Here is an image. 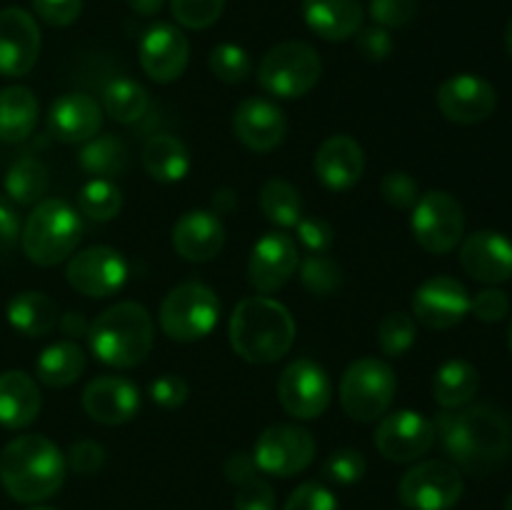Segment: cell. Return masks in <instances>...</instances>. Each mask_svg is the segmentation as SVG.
Instances as JSON below:
<instances>
[{"label":"cell","mask_w":512,"mask_h":510,"mask_svg":"<svg viewBox=\"0 0 512 510\" xmlns=\"http://www.w3.org/2000/svg\"><path fill=\"white\" fill-rule=\"evenodd\" d=\"M435 433L443 440L460 473L473 478L495 473L508 463L512 453V423L508 413L495 405H465L460 410H443L435 418Z\"/></svg>","instance_id":"6da1fadb"},{"label":"cell","mask_w":512,"mask_h":510,"mask_svg":"<svg viewBox=\"0 0 512 510\" xmlns=\"http://www.w3.org/2000/svg\"><path fill=\"white\" fill-rule=\"evenodd\" d=\"M65 473L63 450L45 435H18L0 453V483L18 503L48 500L63 488Z\"/></svg>","instance_id":"7a4b0ae2"},{"label":"cell","mask_w":512,"mask_h":510,"mask_svg":"<svg viewBox=\"0 0 512 510\" xmlns=\"http://www.w3.org/2000/svg\"><path fill=\"white\" fill-rule=\"evenodd\" d=\"M228 338L240 358L255 365H268L293 348L295 320L278 300L253 295L235 305L228 323Z\"/></svg>","instance_id":"3957f363"},{"label":"cell","mask_w":512,"mask_h":510,"mask_svg":"<svg viewBox=\"0 0 512 510\" xmlns=\"http://www.w3.org/2000/svg\"><path fill=\"white\" fill-rule=\"evenodd\" d=\"M155 343L153 318L145 305L125 300L110 305L88 328V345L100 363L128 370L143 363Z\"/></svg>","instance_id":"277c9868"},{"label":"cell","mask_w":512,"mask_h":510,"mask_svg":"<svg viewBox=\"0 0 512 510\" xmlns=\"http://www.w3.org/2000/svg\"><path fill=\"white\" fill-rule=\"evenodd\" d=\"M80 235L83 223L73 205L60 198H43L35 203L20 230V245L30 263L50 268L73 255Z\"/></svg>","instance_id":"5b68a950"},{"label":"cell","mask_w":512,"mask_h":510,"mask_svg":"<svg viewBox=\"0 0 512 510\" xmlns=\"http://www.w3.org/2000/svg\"><path fill=\"white\" fill-rule=\"evenodd\" d=\"M398 378L390 363L380 358H360L345 368L340 378V405L358 423H375L393 405Z\"/></svg>","instance_id":"8992f818"},{"label":"cell","mask_w":512,"mask_h":510,"mask_svg":"<svg viewBox=\"0 0 512 510\" xmlns=\"http://www.w3.org/2000/svg\"><path fill=\"white\" fill-rule=\"evenodd\" d=\"M323 63L313 45L303 40H285L273 45L258 65V83L275 98H303L318 85Z\"/></svg>","instance_id":"52a82bcc"},{"label":"cell","mask_w":512,"mask_h":510,"mask_svg":"<svg viewBox=\"0 0 512 510\" xmlns=\"http://www.w3.org/2000/svg\"><path fill=\"white\" fill-rule=\"evenodd\" d=\"M220 318V300L213 288L188 280L170 290L160 303V328L175 343H195L213 333Z\"/></svg>","instance_id":"ba28073f"},{"label":"cell","mask_w":512,"mask_h":510,"mask_svg":"<svg viewBox=\"0 0 512 510\" xmlns=\"http://www.w3.org/2000/svg\"><path fill=\"white\" fill-rule=\"evenodd\" d=\"M410 228L420 248L435 255L450 253L465 235V210L455 195L445 190H428L415 203Z\"/></svg>","instance_id":"9c48e42d"},{"label":"cell","mask_w":512,"mask_h":510,"mask_svg":"<svg viewBox=\"0 0 512 510\" xmlns=\"http://www.w3.org/2000/svg\"><path fill=\"white\" fill-rule=\"evenodd\" d=\"M463 473L445 460H425L400 478V503L410 510H450L463 498Z\"/></svg>","instance_id":"30bf717a"},{"label":"cell","mask_w":512,"mask_h":510,"mask_svg":"<svg viewBox=\"0 0 512 510\" xmlns=\"http://www.w3.org/2000/svg\"><path fill=\"white\" fill-rule=\"evenodd\" d=\"M315 438L303 425L278 423L265 428L255 440L253 458L260 473L275 475V478H290L298 475L313 463Z\"/></svg>","instance_id":"8fae6325"},{"label":"cell","mask_w":512,"mask_h":510,"mask_svg":"<svg viewBox=\"0 0 512 510\" xmlns=\"http://www.w3.org/2000/svg\"><path fill=\"white\" fill-rule=\"evenodd\" d=\"M278 400L293 418L315 420L333 400V383L315 360H293L278 378Z\"/></svg>","instance_id":"7c38bea8"},{"label":"cell","mask_w":512,"mask_h":510,"mask_svg":"<svg viewBox=\"0 0 512 510\" xmlns=\"http://www.w3.org/2000/svg\"><path fill=\"white\" fill-rule=\"evenodd\" d=\"M435 423L418 410L385 413L375 425L373 443L390 463H413L435 445Z\"/></svg>","instance_id":"4fadbf2b"},{"label":"cell","mask_w":512,"mask_h":510,"mask_svg":"<svg viewBox=\"0 0 512 510\" xmlns=\"http://www.w3.org/2000/svg\"><path fill=\"white\" fill-rule=\"evenodd\" d=\"M65 278L70 288H75L85 298H108L118 293L128 280V263L120 250L93 245L68 260Z\"/></svg>","instance_id":"5bb4252c"},{"label":"cell","mask_w":512,"mask_h":510,"mask_svg":"<svg viewBox=\"0 0 512 510\" xmlns=\"http://www.w3.org/2000/svg\"><path fill=\"white\" fill-rule=\"evenodd\" d=\"M438 110L455 125H478L498 108V93L485 78L475 73H458L440 83L435 95Z\"/></svg>","instance_id":"9a60e30c"},{"label":"cell","mask_w":512,"mask_h":510,"mask_svg":"<svg viewBox=\"0 0 512 510\" xmlns=\"http://www.w3.org/2000/svg\"><path fill=\"white\" fill-rule=\"evenodd\" d=\"M300 265V253L295 240L283 230L265 233L250 250L248 283L260 295H273L288 283Z\"/></svg>","instance_id":"2e32d148"},{"label":"cell","mask_w":512,"mask_h":510,"mask_svg":"<svg viewBox=\"0 0 512 510\" xmlns=\"http://www.w3.org/2000/svg\"><path fill=\"white\" fill-rule=\"evenodd\" d=\"M470 313V293L460 280L435 275L413 295V315L430 330H450Z\"/></svg>","instance_id":"e0dca14e"},{"label":"cell","mask_w":512,"mask_h":510,"mask_svg":"<svg viewBox=\"0 0 512 510\" xmlns=\"http://www.w3.org/2000/svg\"><path fill=\"white\" fill-rule=\"evenodd\" d=\"M140 68L155 83H175L185 73L190 60V43L180 28L155 23L145 30L138 48Z\"/></svg>","instance_id":"ac0fdd59"},{"label":"cell","mask_w":512,"mask_h":510,"mask_svg":"<svg viewBox=\"0 0 512 510\" xmlns=\"http://www.w3.org/2000/svg\"><path fill=\"white\" fill-rule=\"evenodd\" d=\"M40 55V28L23 8L0 10V75L23 78Z\"/></svg>","instance_id":"d6986e66"},{"label":"cell","mask_w":512,"mask_h":510,"mask_svg":"<svg viewBox=\"0 0 512 510\" xmlns=\"http://www.w3.org/2000/svg\"><path fill=\"white\" fill-rule=\"evenodd\" d=\"M235 138L253 153H270L283 145L288 135V118L268 98H248L233 113Z\"/></svg>","instance_id":"ffe728a7"},{"label":"cell","mask_w":512,"mask_h":510,"mask_svg":"<svg viewBox=\"0 0 512 510\" xmlns=\"http://www.w3.org/2000/svg\"><path fill=\"white\" fill-rule=\"evenodd\" d=\"M460 265L478 283H505L512 278V240L498 230H478L460 245Z\"/></svg>","instance_id":"44dd1931"},{"label":"cell","mask_w":512,"mask_h":510,"mask_svg":"<svg viewBox=\"0 0 512 510\" xmlns=\"http://www.w3.org/2000/svg\"><path fill=\"white\" fill-rule=\"evenodd\" d=\"M83 408L95 423L123 425L138 415L140 390L120 375H100L83 390Z\"/></svg>","instance_id":"7402d4cb"},{"label":"cell","mask_w":512,"mask_h":510,"mask_svg":"<svg viewBox=\"0 0 512 510\" xmlns=\"http://www.w3.org/2000/svg\"><path fill=\"white\" fill-rule=\"evenodd\" d=\"M48 128L65 145L88 143L103 128V105L88 93H65L50 105Z\"/></svg>","instance_id":"603a6c76"},{"label":"cell","mask_w":512,"mask_h":510,"mask_svg":"<svg viewBox=\"0 0 512 510\" xmlns=\"http://www.w3.org/2000/svg\"><path fill=\"white\" fill-rule=\"evenodd\" d=\"M315 175L333 193H343L360 183L365 170V153L350 135H330L323 140L313 160Z\"/></svg>","instance_id":"cb8c5ba5"},{"label":"cell","mask_w":512,"mask_h":510,"mask_svg":"<svg viewBox=\"0 0 512 510\" xmlns=\"http://www.w3.org/2000/svg\"><path fill=\"white\" fill-rule=\"evenodd\" d=\"M225 245L223 220L213 210H188L173 225V248L190 263L218 258Z\"/></svg>","instance_id":"d4e9b609"},{"label":"cell","mask_w":512,"mask_h":510,"mask_svg":"<svg viewBox=\"0 0 512 510\" xmlns=\"http://www.w3.org/2000/svg\"><path fill=\"white\" fill-rule=\"evenodd\" d=\"M303 20L323 40L340 43L363 28V5L358 0H303Z\"/></svg>","instance_id":"484cf974"},{"label":"cell","mask_w":512,"mask_h":510,"mask_svg":"<svg viewBox=\"0 0 512 510\" xmlns=\"http://www.w3.org/2000/svg\"><path fill=\"white\" fill-rule=\"evenodd\" d=\"M40 388L23 370L0 373V425L20 430L33 423L40 413Z\"/></svg>","instance_id":"4316f807"},{"label":"cell","mask_w":512,"mask_h":510,"mask_svg":"<svg viewBox=\"0 0 512 510\" xmlns=\"http://www.w3.org/2000/svg\"><path fill=\"white\" fill-rule=\"evenodd\" d=\"M5 315H8V323L25 338H43L60 320L58 303L40 290H23L13 295Z\"/></svg>","instance_id":"83f0119b"},{"label":"cell","mask_w":512,"mask_h":510,"mask_svg":"<svg viewBox=\"0 0 512 510\" xmlns=\"http://www.w3.org/2000/svg\"><path fill=\"white\" fill-rule=\"evenodd\" d=\"M38 98L25 85H8L0 90V140L20 143L38 125Z\"/></svg>","instance_id":"f1b7e54d"},{"label":"cell","mask_w":512,"mask_h":510,"mask_svg":"<svg viewBox=\"0 0 512 510\" xmlns=\"http://www.w3.org/2000/svg\"><path fill=\"white\" fill-rule=\"evenodd\" d=\"M480 373L473 363L453 358L443 363L433 380V398L443 410H460L478 395Z\"/></svg>","instance_id":"f546056e"},{"label":"cell","mask_w":512,"mask_h":510,"mask_svg":"<svg viewBox=\"0 0 512 510\" xmlns=\"http://www.w3.org/2000/svg\"><path fill=\"white\" fill-rule=\"evenodd\" d=\"M85 350L73 340L48 345L35 360V375L48 388H68L85 373Z\"/></svg>","instance_id":"4dcf8cb0"},{"label":"cell","mask_w":512,"mask_h":510,"mask_svg":"<svg viewBox=\"0 0 512 510\" xmlns=\"http://www.w3.org/2000/svg\"><path fill=\"white\" fill-rule=\"evenodd\" d=\"M143 168L158 183H178L190 173V153L175 135H153L143 148Z\"/></svg>","instance_id":"1f68e13d"},{"label":"cell","mask_w":512,"mask_h":510,"mask_svg":"<svg viewBox=\"0 0 512 510\" xmlns=\"http://www.w3.org/2000/svg\"><path fill=\"white\" fill-rule=\"evenodd\" d=\"M5 195L15 205H35L45 198L50 185V173L43 160L23 155L15 160L5 175Z\"/></svg>","instance_id":"d6a6232c"},{"label":"cell","mask_w":512,"mask_h":510,"mask_svg":"<svg viewBox=\"0 0 512 510\" xmlns=\"http://www.w3.org/2000/svg\"><path fill=\"white\" fill-rule=\"evenodd\" d=\"M78 163L93 178L110 180L115 175H123L128 168V148L115 135H95L88 143H83Z\"/></svg>","instance_id":"836d02e7"},{"label":"cell","mask_w":512,"mask_h":510,"mask_svg":"<svg viewBox=\"0 0 512 510\" xmlns=\"http://www.w3.org/2000/svg\"><path fill=\"white\" fill-rule=\"evenodd\" d=\"M150 95L140 83L130 78H115L103 90V113L115 123L133 125L148 113Z\"/></svg>","instance_id":"e575fe53"},{"label":"cell","mask_w":512,"mask_h":510,"mask_svg":"<svg viewBox=\"0 0 512 510\" xmlns=\"http://www.w3.org/2000/svg\"><path fill=\"white\" fill-rule=\"evenodd\" d=\"M260 210L278 228H295L303 218V198L293 183L283 178H270L260 190Z\"/></svg>","instance_id":"d590c367"},{"label":"cell","mask_w":512,"mask_h":510,"mask_svg":"<svg viewBox=\"0 0 512 510\" xmlns=\"http://www.w3.org/2000/svg\"><path fill=\"white\" fill-rule=\"evenodd\" d=\"M78 208L95 223H108L123 210V193L113 180L90 178L78 193Z\"/></svg>","instance_id":"8d00e7d4"},{"label":"cell","mask_w":512,"mask_h":510,"mask_svg":"<svg viewBox=\"0 0 512 510\" xmlns=\"http://www.w3.org/2000/svg\"><path fill=\"white\" fill-rule=\"evenodd\" d=\"M300 268V283L313 295H333L343 285V268L328 253H310Z\"/></svg>","instance_id":"74e56055"},{"label":"cell","mask_w":512,"mask_h":510,"mask_svg":"<svg viewBox=\"0 0 512 510\" xmlns=\"http://www.w3.org/2000/svg\"><path fill=\"white\" fill-rule=\"evenodd\" d=\"M210 73L218 80L230 85H238L248 80V75L253 73V60H250L248 50L240 48L235 43H220L210 50Z\"/></svg>","instance_id":"f35d334b"},{"label":"cell","mask_w":512,"mask_h":510,"mask_svg":"<svg viewBox=\"0 0 512 510\" xmlns=\"http://www.w3.org/2000/svg\"><path fill=\"white\" fill-rule=\"evenodd\" d=\"M415 335H418V328H415L413 315L403 313H390L380 320L378 328V343L380 350H383L388 358H400V355L408 353L415 343Z\"/></svg>","instance_id":"ab89813d"},{"label":"cell","mask_w":512,"mask_h":510,"mask_svg":"<svg viewBox=\"0 0 512 510\" xmlns=\"http://www.w3.org/2000/svg\"><path fill=\"white\" fill-rule=\"evenodd\" d=\"M175 23L188 30H205L220 20L225 0H170Z\"/></svg>","instance_id":"60d3db41"},{"label":"cell","mask_w":512,"mask_h":510,"mask_svg":"<svg viewBox=\"0 0 512 510\" xmlns=\"http://www.w3.org/2000/svg\"><path fill=\"white\" fill-rule=\"evenodd\" d=\"M365 470H368V460L360 450L355 448H340L325 460L323 475L335 485H355L363 480Z\"/></svg>","instance_id":"b9f144b4"},{"label":"cell","mask_w":512,"mask_h":510,"mask_svg":"<svg viewBox=\"0 0 512 510\" xmlns=\"http://www.w3.org/2000/svg\"><path fill=\"white\" fill-rule=\"evenodd\" d=\"M380 195H383L385 203L393 205V208L413 210L420 198V188L410 173H405V170H390V173L383 175V180H380Z\"/></svg>","instance_id":"7bdbcfd3"},{"label":"cell","mask_w":512,"mask_h":510,"mask_svg":"<svg viewBox=\"0 0 512 510\" xmlns=\"http://www.w3.org/2000/svg\"><path fill=\"white\" fill-rule=\"evenodd\" d=\"M418 15V0H370V18L375 25L390 28H405Z\"/></svg>","instance_id":"ee69618b"},{"label":"cell","mask_w":512,"mask_h":510,"mask_svg":"<svg viewBox=\"0 0 512 510\" xmlns=\"http://www.w3.org/2000/svg\"><path fill=\"white\" fill-rule=\"evenodd\" d=\"M148 395L150 400H153L155 405H160L163 410H175L188 400L190 385L183 375L165 373L148 385Z\"/></svg>","instance_id":"f6af8a7d"},{"label":"cell","mask_w":512,"mask_h":510,"mask_svg":"<svg viewBox=\"0 0 512 510\" xmlns=\"http://www.w3.org/2000/svg\"><path fill=\"white\" fill-rule=\"evenodd\" d=\"M235 510H275V490L260 475H253L245 483L238 485V493L233 500Z\"/></svg>","instance_id":"bcb514c9"},{"label":"cell","mask_w":512,"mask_h":510,"mask_svg":"<svg viewBox=\"0 0 512 510\" xmlns=\"http://www.w3.org/2000/svg\"><path fill=\"white\" fill-rule=\"evenodd\" d=\"M283 510H340L333 490L320 483H303L290 493Z\"/></svg>","instance_id":"7dc6e473"},{"label":"cell","mask_w":512,"mask_h":510,"mask_svg":"<svg viewBox=\"0 0 512 510\" xmlns=\"http://www.w3.org/2000/svg\"><path fill=\"white\" fill-rule=\"evenodd\" d=\"M65 463L78 475H93L103 468L105 448L98 440H75L65 453Z\"/></svg>","instance_id":"c3c4849f"},{"label":"cell","mask_w":512,"mask_h":510,"mask_svg":"<svg viewBox=\"0 0 512 510\" xmlns=\"http://www.w3.org/2000/svg\"><path fill=\"white\" fill-rule=\"evenodd\" d=\"M355 50L363 55L368 63H383L393 53V38L380 25H368L355 33Z\"/></svg>","instance_id":"681fc988"},{"label":"cell","mask_w":512,"mask_h":510,"mask_svg":"<svg viewBox=\"0 0 512 510\" xmlns=\"http://www.w3.org/2000/svg\"><path fill=\"white\" fill-rule=\"evenodd\" d=\"M470 313L480 320V323H500L505 315L510 313V300L503 290L485 288L480 290L475 298H470Z\"/></svg>","instance_id":"f907efd6"},{"label":"cell","mask_w":512,"mask_h":510,"mask_svg":"<svg viewBox=\"0 0 512 510\" xmlns=\"http://www.w3.org/2000/svg\"><path fill=\"white\" fill-rule=\"evenodd\" d=\"M295 233H298L300 245L308 253H328L335 240V230L330 228V223H325L323 218H315V215L300 218V223L295 225Z\"/></svg>","instance_id":"816d5d0a"},{"label":"cell","mask_w":512,"mask_h":510,"mask_svg":"<svg viewBox=\"0 0 512 510\" xmlns=\"http://www.w3.org/2000/svg\"><path fill=\"white\" fill-rule=\"evenodd\" d=\"M33 8L43 23L53 25V28H65L80 18L83 0H33Z\"/></svg>","instance_id":"f5cc1de1"},{"label":"cell","mask_w":512,"mask_h":510,"mask_svg":"<svg viewBox=\"0 0 512 510\" xmlns=\"http://www.w3.org/2000/svg\"><path fill=\"white\" fill-rule=\"evenodd\" d=\"M20 215L15 210V203L8 195H0V243L13 245L20 238Z\"/></svg>","instance_id":"db71d44e"},{"label":"cell","mask_w":512,"mask_h":510,"mask_svg":"<svg viewBox=\"0 0 512 510\" xmlns=\"http://www.w3.org/2000/svg\"><path fill=\"white\" fill-rule=\"evenodd\" d=\"M258 473L260 470L258 465H255L253 453H243V450H238V453H233L228 460H225V478H228L233 485L245 483V480L253 478V475Z\"/></svg>","instance_id":"11a10c76"},{"label":"cell","mask_w":512,"mask_h":510,"mask_svg":"<svg viewBox=\"0 0 512 510\" xmlns=\"http://www.w3.org/2000/svg\"><path fill=\"white\" fill-rule=\"evenodd\" d=\"M58 325H60V330L68 335V338H80V335H88V328H90V323L80 313L60 315Z\"/></svg>","instance_id":"9f6ffc18"},{"label":"cell","mask_w":512,"mask_h":510,"mask_svg":"<svg viewBox=\"0 0 512 510\" xmlns=\"http://www.w3.org/2000/svg\"><path fill=\"white\" fill-rule=\"evenodd\" d=\"M128 5H130V10H135L138 15H145V18H148V15L160 13V8L165 5V0H128Z\"/></svg>","instance_id":"6f0895ef"},{"label":"cell","mask_w":512,"mask_h":510,"mask_svg":"<svg viewBox=\"0 0 512 510\" xmlns=\"http://www.w3.org/2000/svg\"><path fill=\"white\" fill-rule=\"evenodd\" d=\"M238 203V198H235V193L233 190H220V193H215L213 195V205H215V210H230L233 208V205Z\"/></svg>","instance_id":"680465c9"},{"label":"cell","mask_w":512,"mask_h":510,"mask_svg":"<svg viewBox=\"0 0 512 510\" xmlns=\"http://www.w3.org/2000/svg\"><path fill=\"white\" fill-rule=\"evenodd\" d=\"M505 50H508V55L512 58V18H510L508 28H505Z\"/></svg>","instance_id":"91938a15"},{"label":"cell","mask_w":512,"mask_h":510,"mask_svg":"<svg viewBox=\"0 0 512 510\" xmlns=\"http://www.w3.org/2000/svg\"><path fill=\"white\" fill-rule=\"evenodd\" d=\"M505 510H512V493L508 495V500H505Z\"/></svg>","instance_id":"94428289"},{"label":"cell","mask_w":512,"mask_h":510,"mask_svg":"<svg viewBox=\"0 0 512 510\" xmlns=\"http://www.w3.org/2000/svg\"><path fill=\"white\" fill-rule=\"evenodd\" d=\"M508 340H510V350H512V320H510V330H508Z\"/></svg>","instance_id":"6125c7cd"},{"label":"cell","mask_w":512,"mask_h":510,"mask_svg":"<svg viewBox=\"0 0 512 510\" xmlns=\"http://www.w3.org/2000/svg\"><path fill=\"white\" fill-rule=\"evenodd\" d=\"M30 510H53V508H43V505H35V508H30Z\"/></svg>","instance_id":"be15d7a7"}]
</instances>
